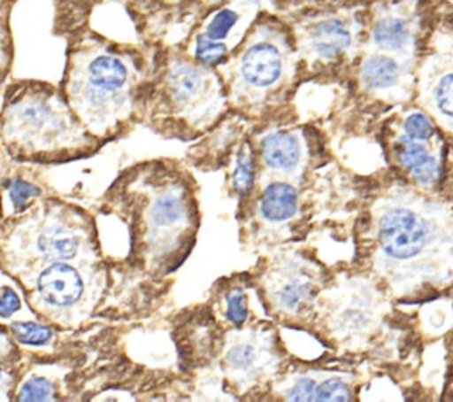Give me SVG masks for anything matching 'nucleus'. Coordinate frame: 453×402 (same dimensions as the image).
<instances>
[{
	"mask_svg": "<svg viewBox=\"0 0 453 402\" xmlns=\"http://www.w3.org/2000/svg\"><path fill=\"white\" fill-rule=\"evenodd\" d=\"M150 73L138 50L87 34L69 48L60 89L87 131L101 138L143 113Z\"/></svg>",
	"mask_w": 453,
	"mask_h": 402,
	"instance_id": "f257e3e1",
	"label": "nucleus"
},
{
	"mask_svg": "<svg viewBox=\"0 0 453 402\" xmlns=\"http://www.w3.org/2000/svg\"><path fill=\"white\" fill-rule=\"evenodd\" d=\"M297 51L290 35L269 14L255 18L230 57L218 66L228 106L239 113H260L290 85Z\"/></svg>",
	"mask_w": 453,
	"mask_h": 402,
	"instance_id": "f03ea898",
	"label": "nucleus"
},
{
	"mask_svg": "<svg viewBox=\"0 0 453 402\" xmlns=\"http://www.w3.org/2000/svg\"><path fill=\"white\" fill-rule=\"evenodd\" d=\"M228 108L218 69L180 51H165L154 58L143 110L152 122L196 133L216 124Z\"/></svg>",
	"mask_w": 453,
	"mask_h": 402,
	"instance_id": "7ed1b4c3",
	"label": "nucleus"
},
{
	"mask_svg": "<svg viewBox=\"0 0 453 402\" xmlns=\"http://www.w3.org/2000/svg\"><path fill=\"white\" fill-rule=\"evenodd\" d=\"M4 140L25 154H60L88 145L90 133L69 106L62 89L42 81L14 83L2 108Z\"/></svg>",
	"mask_w": 453,
	"mask_h": 402,
	"instance_id": "20e7f679",
	"label": "nucleus"
},
{
	"mask_svg": "<svg viewBox=\"0 0 453 402\" xmlns=\"http://www.w3.org/2000/svg\"><path fill=\"white\" fill-rule=\"evenodd\" d=\"M294 30L297 55L308 64H329L347 53L354 41V21L336 12L299 19Z\"/></svg>",
	"mask_w": 453,
	"mask_h": 402,
	"instance_id": "39448f33",
	"label": "nucleus"
},
{
	"mask_svg": "<svg viewBox=\"0 0 453 402\" xmlns=\"http://www.w3.org/2000/svg\"><path fill=\"white\" fill-rule=\"evenodd\" d=\"M380 251L393 260L418 259L432 243V227L425 216L409 205L388 207L379 218Z\"/></svg>",
	"mask_w": 453,
	"mask_h": 402,
	"instance_id": "423d86ee",
	"label": "nucleus"
},
{
	"mask_svg": "<svg viewBox=\"0 0 453 402\" xmlns=\"http://www.w3.org/2000/svg\"><path fill=\"white\" fill-rule=\"evenodd\" d=\"M21 236L23 244L37 262L71 260L85 243L83 228L78 223L60 218V213H51L34 223L23 225Z\"/></svg>",
	"mask_w": 453,
	"mask_h": 402,
	"instance_id": "0eeeda50",
	"label": "nucleus"
},
{
	"mask_svg": "<svg viewBox=\"0 0 453 402\" xmlns=\"http://www.w3.org/2000/svg\"><path fill=\"white\" fill-rule=\"evenodd\" d=\"M35 294L37 301L51 313L73 312L87 296V282L76 266L57 260L37 274Z\"/></svg>",
	"mask_w": 453,
	"mask_h": 402,
	"instance_id": "6e6552de",
	"label": "nucleus"
},
{
	"mask_svg": "<svg viewBox=\"0 0 453 402\" xmlns=\"http://www.w3.org/2000/svg\"><path fill=\"white\" fill-rule=\"evenodd\" d=\"M409 0L384 5L372 25V43L382 53H409L416 37V14L407 9Z\"/></svg>",
	"mask_w": 453,
	"mask_h": 402,
	"instance_id": "1a4fd4ad",
	"label": "nucleus"
},
{
	"mask_svg": "<svg viewBox=\"0 0 453 402\" xmlns=\"http://www.w3.org/2000/svg\"><path fill=\"white\" fill-rule=\"evenodd\" d=\"M311 278L297 266L280 269L269 280V298L278 310L297 312L311 296Z\"/></svg>",
	"mask_w": 453,
	"mask_h": 402,
	"instance_id": "9d476101",
	"label": "nucleus"
},
{
	"mask_svg": "<svg viewBox=\"0 0 453 402\" xmlns=\"http://www.w3.org/2000/svg\"><path fill=\"white\" fill-rule=\"evenodd\" d=\"M188 220V207L182 195L165 191L157 195L149 207V236L154 243L177 234Z\"/></svg>",
	"mask_w": 453,
	"mask_h": 402,
	"instance_id": "9b49d317",
	"label": "nucleus"
},
{
	"mask_svg": "<svg viewBox=\"0 0 453 402\" xmlns=\"http://www.w3.org/2000/svg\"><path fill=\"white\" fill-rule=\"evenodd\" d=\"M359 80L370 92H389L403 83L405 67L389 53H372L361 62Z\"/></svg>",
	"mask_w": 453,
	"mask_h": 402,
	"instance_id": "f8f14e48",
	"label": "nucleus"
},
{
	"mask_svg": "<svg viewBox=\"0 0 453 402\" xmlns=\"http://www.w3.org/2000/svg\"><path fill=\"white\" fill-rule=\"evenodd\" d=\"M303 140L296 131L274 129L260 142V154L271 170L292 172L303 158Z\"/></svg>",
	"mask_w": 453,
	"mask_h": 402,
	"instance_id": "ddd939ff",
	"label": "nucleus"
},
{
	"mask_svg": "<svg viewBox=\"0 0 453 402\" xmlns=\"http://www.w3.org/2000/svg\"><path fill=\"white\" fill-rule=\"evenodd\" d=\"M400 163L411 172L414 179L423 184H432L439 177V161L418 140L405 135L400 136Z\"/></svg>",
	"mask_w": 453,
	"mask_h": 402,
	"instance_id": "4468645a",
	"label": "nucleus"
},
{
	"mask_svg": "<svg viewBox=\"0 0 453 402\" xmlns=\"http://www.w3.org/2000/svg\"><path fill=\"white\" fill-rule=\"evenodd\" d=\"M258 209L267 221H287L297 211V193L287 182H273L262 191Z\"/></svg>",
	"mask_w": 453,
	"mask_h": 402,
	"instance_id": "2eb2a0df",
	"label": "nucleus"
},
{
	"mask_svg": "<svg viewBox=\"0 0 453 402\" xmlns=\"http://www.w3.org/2000/svg\"><path fill=\"white\" fill-rule=\"evenodd\" d=\"M225 363L235 379H253L260 370L262 349L251 338H235L225 351Z\"/></svg>",
	"mask_w": 453,
	"mask_h": 402,
	"instance_id": "dca6fc26",
	"label": "nucleus"
},
{
	"mask_svg": "<svg viewBox=\"0 0 453 402\" xmlns=\"http://www.w3.org/2000/svg\"><path fill=\"white\" fill-rule=\"evenodd\" d=\"M428 103L439 117L453 120V69L439 71L434 81H430Z\"/></svg>",
	"mask_w": 453,
	"mask_h": 402,
	"instance_id": "f3484780",
	"label": "nucleus"
},
{
	"mask_svg": "<svg viewBox=\"0 0 453 402\" xmlns=\"http://www.w3.org/2000/svg\"><path fill=\"white\" fill-rule=\"evenodd\" d=\"M14 0H2L0 2V87L5 81L11 60H12V43H11V32H9V12Z\"/></svg>",
	"mask_w": 453,
	"mask_h": 402,
	"instance_id": "a211bd4d",
	"label": "nucleus"
},
{
	"mask_svg": "<svg viewBox=\"0 0 453 402\" xmlns=\"http://www.w3.org/2000/svg\"><path fill=\"white\" fill-rule=\"evenodd\" d=\"M232 184L239 193H246L253 184V159L250 154V147H244L242 151L237 152L235 166L232 174Z\"/></svg>",
	"mask_w": 453,
	"mask_h": 402,
	"instance_id": "6ab92c4d",
	"label": "nucleus"
},
{
	"mask_svg": "<svg viewBox=\"0 0 453 402\" xmlns=\"http://www.w3.org/2000/svg\"><path fill=\"white\" fill-rule=\"evenodd\" d=\"M12 335L28 345H42L51 338V329L35 322H11Z\"/></svg>",
	"mask_w": 453,
	"mask_h": 402,
	"instance_id": "aec40b11",
	"label": "nucleus"
},
{
	"mask_svg": "<svg viewBox=\"0 0 453 402\" xmlns=\"http://www.w3.org/2000/svg\"><path fill=\"white\" fill-rule=\"evenodd\" d=\"M434 133L435 129L432 120L428 119V115L421 112H412L403 119V135L411 140L425 142V140H430Z\"/></svg>",
	"mask_w": 453,
	"mask_h": 402,
	"instance_id": "412c9836",
	"label": "nucleus"
},
{
	"mask_svg": "<svg viewBox=\"0 0 453 402\" xmlns=\"http://www.w3.org/2000/svg\"><path fill=\"white\" fill-rule=\"evenodd\" d=\"M350 390L349 384L340 377H329L324 379L315 386L313 400H349Z\"/></svg>",
	"mask_w": 453,
	"mask_h": 402,
	"instance_id": "4be33fe9",
	"label": "nucleus"
},
{
	"mask_svg": "<svg viewBox=\"0 0 453 402\" xmlns=\"http://www.w3.org/2000/svg\"><path fill=\"white\" fill-rule=\"evenodd\" d=\"M19 400H50L53 398V384L44 377L28 379L18 395Z\"/></svg>",
	"mask_w": 453,
	"mask_h": 402,
	"instance_id": "5701e85b",
	"label": "nucleus"
},
{
	"mask_svg": "<svg viewBox=\"0 0 453 402\" xmlns=\"http://www.w3.org/2000/svg\"><path fill=\"white\" fill-rule=\"evenodd\" d=\"M226 317L230 322H234L235 326H241L246 317H248V308H246V296L242 290L234 289L228 296H226Z\"/></svg>",
	"mask_w": 453,
	"mask_h": 402,
	"instance_id": "b1692460",
	"label": "nucleus"
},
{
	"mask_svg": "<svg viewBox=\"0 0 453 402\" xmlns=\"http://www.w3.org/2000/svg\"><path fill=\"white\" fill-rule=\"evenodd\" d=\"M315 381L311 377H297L285 391V398L288 400H313L315 393Z\"/></svg>",
	"mask_w": 453,
	"mask_h": 402,
	"instance_id": "393cba45",
	"label": "nucleus"
},
{
	"mask_svg": "<svg viewBox=\"0 0 453 402\" xmlns=\"http://www.w3.org/2000/svg\"><path fill=\"white\" fill-rule=\"evenodd\" d=\"M39 193H41V189L35 188L34 184L27 182V181H14L11 184V189H9V197H11L16 209H23L27 200L39 195Z\"/></svg>",
	"mask_w": 453,
	"mask_h": 402,
	"instance_id": "a878e982",
	"label": "nucleus"
},
{
	"mask_svg": "<svg viewBox=\"0 0 453 402\" xmlns=\"http://www.w3.org/2000/svg\"><path fill=\"white\" fill-rule=\"evenodd\" d=\"M428 315H426V324L434 329H444L448 326V310L442 306V303H435L428 306Z\"/></svg>",
	"mask_w": 453,
	"mask_h": 402,
	"instance_id": "bb28decb",
	"label": "nucleus"
},
{
	"mask_svg": "<svg viewBox=\"0 0 453 402\" xmlns=\"http://www.w3.org/2000/svg\"><path fill=\"white\" fill-rule=\"evenodd\" d=\"M19 308V298L12 289H4L0 296V317H11Z\"/></svg>",
	"mask_w": 453,
	"mask_h": 402,
	"instance_id": "cd10ccee",
	"label": "nucleus"
},
{
	"mask_svg": "<svg viewBox=\"0 0 453 402\" xmlns=\"http://www.w3.org/2000/svg\"><path fill=\"white\" fill-rule=\"evenodd\" d=\"M7 351H11V344L0 333V391L7 386V381H9V372H7V365H5Z\"/></svg>",
	"mask_w": 453,
	"mask_h": 402,
	"instance_id": "c85d7f7f",
	"label": "nucleus"
},
{
	"mask_svg": "<svg viewBox=\"0 0 453 402\" xmlns=\"http://www.w3.org/2000/svg\"><path fill=\"white\" fill-rule=\"evenodd\" d=\"M0 2H2V0H0Z\"/></svg>",
	"mask_w": 453,
	"mask_h": 402,
	"instance_id": "c756f323",
	"label": "nucleus"
}]
</instances>
